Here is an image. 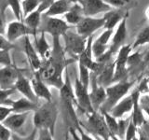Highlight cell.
<instances>
[{"mask_svg": "<svg viewBox=\"0 0 149 140\" xmlns=\"http://www.w3.org/2000/svg\"><path fill=\"white\" fill-rule=\"evenodd\" d=\"M61 37H52L51 52L48 59L42 62L41 67L36 71L49 87L61 89L64 83L63 72L69 64L76 62L74 58H66V52L61 43Z\"/></svg>", "mask_w": 149, "mask_h": 140, "instance_id": "obj_1", "label": "cell"}, {"mask_svg": "<svg viewBox=\"0 0 149 140\" xmlns=\"http://www.w3.org/2000/svg\"><path fill=\"white\" fill-rule=\"evenodd\" d=\"M58 106L52 101H46L43 105L38 106L36 110L34 111L33 123L36 130L48 129L54 135L55 126L58 119Z\"/></svg>", "mask_w": 149, "mask_h": 140, "instance_id": "obj_2", "label": "cell"}, {"mask_svg": "<svg viewBox=\"0 0 149 140\" xmlns=\"http://www.w3.org/2000/svg\"><path fill=\"white\" fill-rule=\"evenodd\" d=\"M132 85L133 82H129L126 79H123V80L114 82L113 85L105 87L106 99L99 110L109 111L119 100L127 95Z\"/></svg>", "mask_w": 149, "mask_h": 140, "instance_id": "obj_3", "label": "cell"}, {"mask_svg": "<svg viewBox=\"0 0 149 140\" xmlns=\"http://www.w3.org/2000/svg\"><path fill=\"white\" fill-rule=\"evenodd\" d=\"M71 25L64 21V19L58 17H49L42 14V20L38 32H44L51 37H62L66 33Z\"/></svg>", "mask_w": 149, "mask_h": 140, "instance_id": "obj_4", "label": "cell"}, {"mask_svg": "<svg viewBox=\"0 0 149 140\" xmlns=\"http://www.w3.org/2000/svg\"><path fill=\"white\" fill-rule=\"evenodd\" d=\"M62 37L63 38V49L66 54H69L70 57L77 61L78 56L85 49L88 37L79 35L77 32H72L69 30Z\"/></svg>", "mask_w": 149, "mask_h": 140, "instance_id": "obj_5", "label": "cell"}, {"mask_svg": "<svg viewBox=\"0 0 149 140\" xmlns=\"http://www.w3.org/2000/svg\"><path fill=\"white\" fill-rule=\"evenodd\" d=\"M85 128L93 134L99 135L104 139H109L111 136L109 130L106 126L104 115L100 110L93 111L88 114V120Z\"/></svg>", "mask_w": 149, "mask_h": 140, "instance_id": "obj_6", "label": "cell"}, {"mask_svg": "<svg viewBox=\"0 0 149 140\" xmlns=\"http://www.w3.org/2000/svg\"><path fill=\"white\" fill-rule=\"evenodd\" d=\"M132 50V45H122L118 50V52H116L118 56L115 60L113 83L125 79L126 75H127V61Z\"/></svg>", "mask_w": 149, "mask_h": 140, "instance_id": "obj_7", "label": "cell"}, {"mask_svg": "<svg viewBox=\"0 0 149 140\" xmlns=\"http://www.w3.org/2000/svg\"><path fill=\"white\" fill-rule=\"evenodd\" d=\"M74 94L76 97L77 106L79 110L82 111L83 113H86L87 115L95 111L91 106L90 95H88V88L85 87L79 80L78 77L76 78L74 85Z\"/></svg>", "mask_w": 149, "mask_h": 140, "instance_id": "obj_8", "label": "cell"}, {"mask_svg": "<svg viewBox=\"0 0 149 140\" xmlns=\"http://www.w3.org/2000/svg\"><path fill=\"white\" fill-rule=\"evenodd\" d=\"M105 22L104 16L102 18H94L93 16H84L76 25L77 32L85 37L92 36L94 33L104 27Z\"/></svg>", "mask_w": 149, "mask_h": 140, "instance_id": "obj_9", "label": "cell"}, {"mask_svg": "<svg viewBox=\"0 0 149 140\" xmlns=\"http://www.w3.org/2000/svg\"><path fill=\"white\" fill-rule=\"evenodd\" d=\"M90 84L91 86V92H88V95H90V99L91 106L93 109L95 111H98L106 99V92L105 88L104 86L100 85L97 82V77L96 74L91 72V78H90Z\"/></svg>", "mask_w": 149, "mask_h": 140, "instance_id": "obj_10", "label": "cell"}, {"mask_svg": "<svg viewBox=\"0 0 149 140\" xmlns=\"http://www.w3.org/2000/svg\"><path fill=\"white\" fill-rule=\"evenodd\" d=\"M5 35L7 38L11 42L16 41L21 37H24L25 36H33L34 37L36 36V35L24 22L18 20L8 23Z\"/></svg>", "mask_w": 149, "mask_h": 140, "instance_id": "obj_11", "label": "cell"}, {"mask_svg": "<svg viewBox=\"0 0 149 140\" xmlns=\"http://www.w3.org/2000/svg\"><path fill=\"white\" fill-rule=\"evenodd\" d=\"M84 16H95L99 13H105L113 9L104 0H79Z\"/></svg>", "mask_w": 149, "mask_h": 140, "instance_id": "obj_12", "label": "cell"}, {"mask_svg": "<svg viewBox=\"0 0 149 140\" xmlns=\"http://www.w3.org/2000/svg\"><path fill=\"white\" fill-rule=\"evenodd\" d=\"M21 71H22V69L19 68L14 64L2 65V67L0 68V88H13L18 75Z\"/></svg>", "mask_w": 149, "mask_h": 140, "instance_id": "obj_13", "label": "cell"}, {"mask_svg": "<svg viewBox=\"0 0 149 140\" xmlns=\"http://www.w3.org/2000/svg\"><path fill=\"white\" fill-rule=\"evenodd\" d=\"M23 51L26 55V58L29 64V66L32 69L33 73L38 71L41 67L42 60L39 57L38 53L34 47V44L32 43L30 39V36H25L23 39Z\"/></svg>", "mask_w": 149, "mask_h": 140, "instance_id": "obj_14", "label": "cell"}, {"mask_svg": "<svg viewBox=\"0 0 149 140\" xmlns=\"http://www.w3.org/2000/svg\"><path fill=\"white\" fill-rule=\"evenodd\" d=\"M127 18L128 15H126L119 22V24L116 28V31L115 32L113 38H112V42L108 48V50L112 55L118 52V50L124 44L126 37H127Z\"/></svg>", "mask_w": 149, "mask_h": 140, "instance_id": "obj_15", "label": "cell"}, {"mask_svg": "<svg viewBox=\"0 0 149 140\" xmlns=\"http://www.w3.org/2000/svg\"><path fill=\"white\" fill-rule=\"evenodd\" d=\"M31 85L36 96L38 99H43L45 101H52V94L49 90V86L46 84L37 72H34V77L31 79Z\"/></svg>", "mask_w": 149, "mask_h": 140, "instance_id": "obj_16", "label": "cell"}, {"mask_svg": "<svg viewBox=\"0 0 149 140\" xmlns=\"http://www.w3.org/2000/svg\"><path fill=\"white\" fill-rule=\"evenodd\" d=\"M22 71L19 73L15 84H14V88H15V90L20 92L22 96L28 98V99L33 102L38 103V98L36 96L34 91H33L31 81L27 78L23 76Z\"/></svg>", "mask_w": 149, "mask_h": 140, "instance_id": "obj_17", "label": "cell"}, {"mask_svg": "<svg viewBox=\"0 0 149 140\" xmlns=\"http://www.w3.org/2000/svg\"><path fill=\"white\" fill-rule=\"evenodd\" d=\"M30 112H11L2 123L11 131L20 132L25 124Z\"/></svg>", "mask_w": 149, "mask_h": 140, "instance_id": "obj_18", "label": "cell"}, {"mask_svg": "<svg viewBox=\"0 0 149 140\" xmlns=\"http://www.w3.org/2000/svg\"><path fill=\"white\" fill-rule=\"evenodd\" d=\"M114 29H104V31L99 36L97 39L92 42V53L94 59L100 57L102 54H104L108 50V42L113 35Z\"/></svg>", "mask_w": 149, "mask_h": 140, "instance_id": "obj_19", "label": "cell"}, {"mask_svg": "<svg viewBox=\"0 0 149 140\" xmlns=\"http://www.w3.org/2000/svg\"><path fill=\"white\" fill-rule=\"evenodd\" d=\"M114 71H115V61L113 62V61L110 60L108 62L104 63L102 69L98 72V74H96L98 84H100V85L105 88L113 83Z\"/></svg>", "mask_w": 149, "mask_h": 140, "instance_id": "obj_20", "label": "cell"}, {"mask_svg": "<svg viewBox=\"0 0 149 140\" xmlns=\"http://www.w3.org/2000/svg\"><path fill=\"white\" fill-rule=\"evenodd\" d=\"M132 106H133V101L132 95L124 96L108 112L112 116H114L115 118L119 119L122 118L126 113H129V112L132 111Z\"/></svg>", "mask_w": 149, "mask_h": 140, "instance_id": "obj_21", "label": "cell"}, {"mask_svg": "<svg viewBox=\"0 0 149 140\" xmlns=\"http://www.w3.org/2000/svg\"><path fill=\"white\" fill-rule=\"evenodd\" d=\"M34 47L36 52L38 53L39 57L41 58L42 62L49 57L51 52V47L49 46L48 40L46 38V33L40 32V36H36L35 37Z\"/></svg>", "mask_w": 149, "mask_h": 140, "instance_id": "obj_22", "label": "cell"}, {"mask_svg": "<svg viewBox=\"0 0 149 140\" xmlns=\"http://www.w3.org/2000/svg\"><path fill=\"white\" fill-rule=\"evenodd\" d=\"M9 106L12 107L13 112H34L38 107V103L22 96L17 100H10Z\"/></svg>", "mask_w": 149, "mask_h": 140, "instance_id": "obj_23", "label": "cell"}, {"mask_svg": "<svg viewBox=\"0 0 149 140\" xmlns=\"http://www.w3.org/2000/svg\"><path fill=\"white\" fill-rule=\"evenodd\" d=\"M72 4L73 3L67 1V0H55L43 14L49 17H58L63 15L71 8Z\"/></svg>", "mask_w": 149, "mask_h": 140, "instance_id": "obj_24", "label": "cell"}, {"mask_svg": "<svg viewBox=\"0 0 149 140\" xmlns=\"http://www.w3.org/2000/svg\"><path fill=\"white\" fill-rule=\"evenodd\" d=\"M140 92L138 89H136L132 94V101H133V106H132V120L134 123V124L139 127L144 123V118L143 114V109L140 106L139 104V98H140Z\"/></svg>", "mask_w": 149, "mask_h": 140, "instance_id": "obj_25", "label": "cell"}, {"mask_svg": "<svg viewBox=\"0 0 149 140\" xmlns=\"http://www.w3.org/2000/svg\"><path fill=\"white\" fill-rule=\"evenodd\" d=\"M64 16V21L66 22L69 25H74L76 26L79 21L84 17L82 8L80 6V4L77 3H73L71 8L68 9V11L66 13L63 14Z\"/></svg>", "mask_w": 149, "mask_h": 140, "instance_id": "obj_26", "label": "cell"}, {"mask_svg": "<svg viewBox=\"0 0 149 140\" xmlns=\"http://www.w3.org/2000/svg\"><path fill=\"white\" fill-rule=\"evenodd\" d=\"M126 15L128 14H124L119 9H111V10L105 12V22L104 28V29H114Z\"/></svg>", "mask_w": 149, "mask_h": 140, "instance_id": "obj_27", "label": "cell"}, {"mask_svg": "<svg viewBox=\"0 0 149 140\" xmlns=\"http://www.w3.org/2000/svg\"><path fill=\"white\" fill-rule=\"evenodd\" d=\"M42 14L43 13H41L38 9H36V10L32 11L31 13L28 14V15H26L23 18V21H22L36 36H37V32H38V28L40 26V23H41Z\"/></svg>", "mask_w": 149, "mask_h": 140, "instance_id": "obj_28", "label": "cell"}, {"mask_svg": "<svg viewBox=\"0 0 149 140\" xmlns=\"http://www.w3.org/2000/svg\"><path fill=\"white\" fill-rule=\"evenodd\" d=\"M100 111L102 112V114L104 115L106 126L109 130L111 136L113 138H116L115 136L118 135V120H116V118H115L114 116H112L108 111H105V110H100Z\"/></svg>", "mask_w": 149, "mask_h": 140, "instance_id": "obj_29", "label": "cell"}, {"mask_svg": "<svg viewBox=\"0 0 149 140\" xmlns=\"http://www.w3.org/2000/svg\"><path fill=\"white\" fill-rule=\"evenodd\" d=\"M21 3L23 18L32 11L37 9L39 6V0H22Z\"/></svg>", "mask_w": 149, "mask_h": 140, "instance_id": "obj_30", "label": "cell"}, {"mask_svg": "<svg viewBox=\"0 0 149 140\" xmlns=\"http://www.w3.org/2000/svg\"><path fill=\"white\" fill-rule=\"evenodd\" d=\"M7 5L11 8L16 20L22 22L23 16H22V11L21 0H7Z\"/></svg>", "mask_w": 149, "mask_h": 140, "instance_id": "obj_31", "label": "cell"}, {"mask_svg": "<svg viewBox=\"0 0 149 140\" xmlns=\"http://www.w3.org/2000/svg\"><path fill=\"white\" fill-rule=\"evenodd\" d=\"M147 43H149V26L143 28V29L139 33V35L137 36L134 43L132 45V48L136 49L138 47L143 46Z\"/></svg>", "mask_w": 149, "mask_h": 140, "instance_id": "obj_32", "label": "cell"}, {"mask_svg": "<svg viewBox=\"0 0 149 140\" xmlns=\"http://www.w3.org/2000/svg\"><path fill=\"white\" fill-rule=\"evenodd\" d=\"M78 71H79V80L84 86L88 88L90 86V78H91V70L86 65L78 63Z\"/></svg>", "mask_w": 149, "mask_h": 140, "instance_id": "obj_33", "label": "cell"}, {"mask_svg": "<svg viewBox=\"0 0 149 140\" xmlns=\"http://www.w3.org/2000/svg\"><path fill=\"white\" fill-rule=\"evenodd\" d=\"M15 88H9V89H3L0 88V105H8L9 106L10 100L8 99L9 96L13 94L15 92Z\"/></svg>", "mask_w": 149, "mask_h": 140, "instance_id": "obj_34", "label": "cell"}, {"mask_svg": "<svg viewBox=\"0 0 149 140\" xmlns=\"http://www.w3.org/2000/svg\"><path fill=\"white\" fill-rule=\"evenodd\" d=\"M136 132H137V126L134 124V123L132 120L130 118L127 128H126V132H125V139L127 140H132L136 138Z\"/></svg>", "mask_w": 149, "mask_h": 140, "instance_id": "obj_35", "label": "cell"}, {"mask_svg": "<svg viewBox=\"0 0 149 140\" xmlns=\"http://www.w3.org/2000/svg\"><path fill=\"white\" fill-rule=\"evenodd\" d=\"M15 49H16V45L13 42L9 41L5 35H0V50L10 51L11 50H15Z\"/></svg>", "mask_w": 149, "mask_h": 140, "instance_id": "obj_36", "label": "cell"}, {"mask_svg": "<svg viewBox=\"0 0 149 140\" xmlns=\"http://www.w3.org/2000/svg\"><path fill=\"white\" fill-rule=\"evenodd\" d=\"M104 1L107 4H109L112 8H121L128 6L130 4H132L134 0H104Z\"/></svg>", "mask_w": 149, "mask_h": 140, "instance_id": "obj_37", "label": "cell"}, {"mask_svg": "<svg viewBox=\"0 0 149 140\" xmlns=\"http://www.w3.org/2000/svg\"><path fill=\"white\" fill-rule=\"evenodd\" d=\"M11 64L13 63L10 56V51L0 50V65H8Z\"/></svg>", "mask_w": 149, "mask_h": 140, "instance_id": "obj_38", "label": "cell"}, {"mask_svg": "<svg viewBox=\"0 0 149 140\" xmlns=\"http://www.w3.org/2000/svg\"><path fill=\"white\" fill-rule=\"evenodd\" d=\"M11 138V131L2 121H0V140H9Z\"/></svg>", "mask_w": 149, "mask_h": 140, "instance_id": "obj_39", "label": "cell"}, {"mask_svg": "<svg viewBox=\"0 0 149 140\" xmlns=\"http://www.w3.org/2000/svg\"><path fill=\"white\" fill-rule=\"evenodd\" d=\"M11 112H13V109L10 106L0 105V121H3Z\"/></svg>", "mask_w": 149, "mask_h": 140, "instance_id": "obj_40", "label": "cell"}, {"mask_svg": "<svg viewBox=\"0 0 149 140\" xmlns=\"http://www.w3.org/2000/svg\"><path fill=\"white\" fill-rule=\"evenodd\" d=\"M54 1L55 0H39V6L37 8V9L41 13H44Z\"/></svg>", "mask_w": 149, "mask_h": 140, "instance_id": "obj_41", "label": "cell"}, {"mask_svg": "<svg viewBox=\"0 0 149 140\" xmlns=\"http://www.w3.org/2000/svg\"><path fill=\"white\" fill-rule=\"evenodd\" d=\"M7 28L6 18H5V11L4 9L0 10V35H5Z\"/></svg>", "mask_w": 149, "mask_h": 140, "instance_id": "obj_42", "label": "cell"}, {"mask_svg": "<svg viewBox=\"0 0 149 140\" xmlns=\"http://www.w3.org/2000/svg\"><path fill=\"white\" fill-rule=\"evenodd\" d=\"M37 131H38L39 139H48V140L53 139L54 135L51 134L48 129H38Z\"/></svg>", "mask_w": 149, "mask_h": 140, "instance_id": "obj_43", "label": "cell"}, {"mask_svg": "<svg viewBox=\"0 0 149 140\" xmlns=\"http://www.w3.org/2000/svg\"><path fill=\"white\" fill-rule=\"evenodd\" d=\"M118 136H124L125 132H126V128H127V121L120 120L118 121Z\"/></svg>", "mask_w": 149, "mask_h": 140, "instance_id": "obj_44", "label": "cell"}, {"mask_svg": "<svg viewBox=\"0 0 149 140\" xmlns=\"http://www.w3.org/2000/svg\"><path fill=\"white\" fill-rule=\"evenodd\" d=\"M142 109H143V111L144 112V113H146L149 117V106H143Z\"/></svg>", "mask_w": 149, "mask_h": 140, "instance_id": "obj_45", "label": "cell"}, {"mask_svg": "<svg viewBox=\"0 0 149 140\" xmlns=\"http://www.w3.org/2000/svg\"><path fill=\"white\" fill-rule=\"evenodd\" d=\"M144 62H149V51L146 54V56H144Z\"/></svg>", "mask_w": 149, "mask_h": 140, "instance_id": "obj_46", "label": "cell"}, {"mask_svg": "<svg viewBox=\"0 0 149 140\" xmlns=\"http://www.w3.org/2000/svg\"><path fill=\"white\" fill-rule=\"evenodd\" d=\"M67 1H69V2H71V3H77L79 0H67Z\"/></svg>", "mask_w": 149, "mask_h": 140, "instance_id": "obj_47", "label": "cell"}, {"mask_svg": "<svg viewBox=\"0 0 149 140\" xmlns=\"http://www.w3.org/2000/svg\"><path fill=\"white\" fill-rule=\"evenodd\" d=\"M148 92H149V86H148Z\"/></svg>", "mask_w": 149, "mask_h": 140, "instance_id": "obj_48", "label": "cell"}, {"mask_svg": "<svg viewBox=\"0 0 149 140\" xmlns=\"http://www.w3.org/2000/svg\"><path fill=\"white\" fill-rule=\"evenodd\" d=\"M148 79H149V78H148Z\"/></svg>", "mask_w": 149, "mask_h": 140, "instance_id": "obj_49", "label": "cell"}]
</instances>
